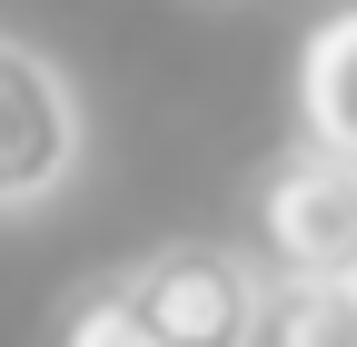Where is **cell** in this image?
<instances>
[{
	"mask_svg": "<svg viewBox=\"0 0 357 347\" xmlns=\"http://www.w3.org/2000/svg\"><path fill=\"white\" fill-rule=\"evenodd\" d=\"M268 337L278 347H357V278H278Z\"/></svg>",
	"mask_w": 357,
	"mask_h": 347,
	"instance_id": "6",
	"label": "cell"
},
{
	"mask_svg": "<svg viewBox=\"0 0 357 347\" xmlns=\"http://www.w3.org/2000/svg\"><path fill=\"white\" fill-rule=\"evenodd\" d=\"M50 337H70V347H149V327H139V268H100V278H79V288L60 298Z\"/></svg>",
	"mask_w": 357,
	"mask_h": 347,
	"instance_id": "5",
	"label": "cell"
},
{
	"mask_svg": "<svg viewBox=\"0 0 357 347\" xmlns=\"http://www.w3.org/2000/svg\"><path fill=\"white\" fill-rule=\"evenodd\" d=\"M298 129L357 159V0L328 10L298 50Z\"/></svg>",
	"mask_w": 357,
	"mask_h": 347,
	"instance_id": "4",
	"label": "cell"
},
{
	"mask_svg": "<svg viewBox=\"0 0 357 347\" xmlns=\"http://www.w3.org/2000/svg\"><path fill=\"white\" fill-rule=\"evenodd\" d=\"M258 219V258L278 278H357V159L307 139L258 179L248 199Z\"/></svg>",
	"mask_w": 357,
	"mask_h": 347,
	"instance_id": "1",
	"label": "cell"
},
{
	"mask_svg": "<svg viewBox=\"0 0 357 347\" xmlns=\"http://www.w3.org/2000/svg\"><path fill=\"white\" fill-rule=\"evenodd\" d=\"M268 308H278V288L248 258H229V248H159V258H139V327H149V347H248V337H268Z\"/></svg>",
	"mask_w": 357,
	"mask_h": 347,
	"instance_id": "3",
	"label": "cell"
},
{
	"mask_svg": "<svg viewBox=\"0 0 357 347\" xmlns=\"http://www.w3.org/2000/svg\"><path fill=\"white\" fill-rule=\"evenodd\" d=\"M79 90L60 79V60H40L30 40L0 30V219L50 208L79 169Z\"/></svg>",
	"mask_w": 357,
	"mask_h": 347,
	"instance_id": "2",
	"label": "cell"
}]
</instances>
